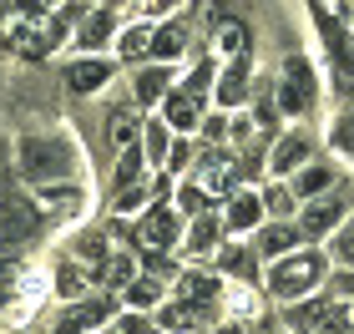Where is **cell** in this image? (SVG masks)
<instances>
[{"label":"cell","mask_w":354,"mask_h":334,"mask_svg":"<svg viewBox=\"0 0 354 334\" xmlns=\"http://www.w3.org/2000/svg\"><path fill=\"white\" fill-rule=\"evenodd\" d=\"M76 167V152L66 142H46V137H30L21 147V172L30 183H51V178H66Z\"/></svg>","instance_id":"6da1fadb"},{"label":"cell","mask_w":354,"mask_h":334,"mask_svg":"<svg viewBox=\"0 0 354 334\" xmlns=\"http://www.w3.org/2000/svg\"><path fill=\"white\" fill-rule=\"evenodd\" d=\"M268 284H273V294H279V299H299V294H309L314 284H319V259H314V253L279 259V268L268 274Z\"/></svg>","instance_id":"7a4b0ae2"},{"label":"cell","mask_w":354,"mask_h":334,"mask_svg":"<svg viewBox=\"0 0 354 334\" xmlns=\"http://www.w3.org/2000/svg\"><path fill=\"white\" fill-rule=\"evenodd\" d=\"M279 102L283 111H309L314 106V71H309V61H288L283 66V91H279Z\"/></svg>","instance_id":"3957f363"},{"label":"cell","mask_w":354,"mask_h":334,"mask_svg":"<svg viewBox=\"0 0 354 334\" xmlns=\"http://www.w3.org/2000/svg\"><path fill=\"white\" fill-rule=\"evenodd\" d=\"M319 30H324V46L334 51V76H339V91H354V51H349V36H344V26L334 21V15H319Z\"/></svg>","instance_id":"277c9868"},{"label":"cell","mask_w":354,"mask_h":334,"mask_svg":"<svg viewBox=\"0 0 354 334\" xmlns=\"http://www.w3.org/2000/svg\"><path fill=\"white\" fill-rule=\"evenodd\" d=\"M36 228H41V213L26 198H6V208H0V238L6 243H26Z\"/></svg>","instance_id":"5b68a950"},{"label":"cell","mask_w":354,"mask_h":334,"mask_svg":"<svg viewBox=\"0 0 354 334\" xmlns=\"http://www.w3.org/2000/svg\"><path fill=\"white\" fill-rule=\"evenodd\" d=\"M142 238H147V248H167L172 238H177V218H172V208H152L147 223H142Z\"/></svg>","instance_id":"8992f818"},{"label":"cell","mask_w":354,"mask_h":334,"mask_svg":"<svg viewBox=\"0 0 354 334\" xmlns=\"http://www.w3.org/2000/svg\"><path fill=\"white\" fill-rule=\"evenodd\" d=\"M299 319L309 324L314 334H344V314H339V309H329V304H309V309H299Z\"/></svg>","instance_id":"52a82bcc"},{"label":"cell","mask_w":354,"mask_h":334,"mask_svg":"<svg viewBox=\"0 0 354 334\" xmlns=\"http://www.w3.org/2000/svg\"><path fill=\"white\" fill-rule=\"evenodd\" d=\"M106 76H111V66H102V61H82V66H71V86L91 91V86H102Z\"/></svg>","instance_id":"ba28073f"},{"label":"cell","mask_w":354,"mask_h":334,"mask_svg":"<svg viewBox=\"0 0 354 334\" xmlns=\"http://www.w3.org/2000/svg\"><path fill=\"white\" fill-rule=\"evenodd\" d=\"M162 324H172V329H198V324H207V314L198 304H172V309H162Z\"/></svg>","instance_id":"9c48e42d"},{"label":"cell","mask_w":354,"mask_h":334,"mask_svg":"<svg viewBox=\"0 0 354 334\" xmlns=\"http://www.w3.org/2000/svg\"><path fill=\"white\" fill-rule=\"evenodd\" d=\"M304 157H309V142H304V137H288V142H279V152H273V167L288 172V167H299Z\"/></svg>","instance_id":"30bf717a"},{"label":"cell","mask_w":354,"mask_h":334,"mask_svg":"<svg viewBox=\"0 0 354 334\" xmlns=\"http://www.w3.org/2000/svg\"><path fill=\"white\" fill-rule=\"evenodd\" d=\"M334 223H339V203H314L309 218H304V233H324Z\"/></svg>","instance_id":"8fae6325"},{"label":"cell","mask_w":354,"mask_h":334,"mask_svg":"<svg viewBox=\"0 0 354 334\" xmlns=\"http://www.w3.org/2000/svg\"><path fill=\"white\" fill-rule=\"evenodd\" d=\"M243 82H248V56H238L233 71H228V82L218 86V97H223V102H238V97H243Z\"/></svg>","instance_id":"7c38bea8"},{"label":"cell","mask_w":354,"mask_h":334,"mask_svg":"<svg viewBox=\"0 0 354 334\" xmlns=\"http://www.w3.org/2000/svg\"><path fill=\"white\" fill-rule=\"evenodd\" d=\"M259 223V198H238L228 208V228H253Z\"/></svg>","instance_id":"4fadbf2b"},{"label":"cell","mask_w":354,"mask_h":334,"mask_svg":"<svg viewBox=\"0 0 354 334\" xmlns=\"http://www.w3.org/2000/svg\"><path fill=\"white\" fill-rule=\"evenodd\" d=\"M106 36H111V15H106V10H96L91 21L82 26V46H102Z\"/></svg>","instance_id":"5bb4252c"},{"label":"cell","mask_w":354,"mask_h":334,"mask_svg":"<svg viewBox=\"0 0 354 334\" xmlns=\"http://www.w3.org/2000/svg\"><path fill=\"white\" fill-rule=\"evenodd\" d=\"M223 268H228L233 279H253V253L248 248H228L223 253Z\"/></svg>","instance_id":"9a60e30c"},{"label":"cell","mask_w":354,"mask_h":334,"mask_svg":"<svg viewBox=\"0 0 354 334\" xmlns=\"http://www.w3.org/2000/svg\"><path fill=\"white\" fill-rule=\"evenodd\" d=\"M329 183H334V172H329V167H309V172L299 178V193H309V198H314V193H324Z\"/></svg>","instance_id":"2e32d148"},{"label":"cell","mask_w":354,"mask_h":334,"mask_svg":"<svg viewBox=\"0 0 354 334\" xmlns=\"http://www.w3.org/2000/svg\"><path fill=\"white\" fill-rule=\"evenodd\" d=\"M162 86H167V71H147V76L137 82V97H142V102H157V97H162Z\"/></svg>","instance_id":"e0dca14e"},{"label":"cell","mask_w":354,"mask_h":334,"mask_svg":"<svg viewBox=\"0 0 354 334\" xmlns=\"http://www.w3.org/2000/svg\"><path fill=\"white\" fill-rule=\"evenodd\" d=\"M177 46H183V30H177V26H172V30H157V41H152V51H157V56H172V51H177Z\"/></svg>","instance_id":"ac0fdd59"},{"label":"cell","mask_w":354,"mask_h":334,"mask_svg":"<svg viewBox=\"0 0 354 334\" xmlns=\"http://www.w3.org/2000/svg\"><path fill=\"white\" fill-rule=\"evenodd\" d=\"M213 238H218V223H213V218H203L198 228H192V248H198V253H203V248H213Z\"/></svg>","instance_id":"d6986e66"},{"label":"cell","mask_w":354,"mask_h":334,"mask_svg":"<svg viewBox=\"0 0 354 334\" xmlns=\"http://www.w3.org/2000/svg\"><path fill=\"white\" fill-rule=\"evenodd\" d=\"M299 233H304V228H288V233H283V228H273V233H268V253L294 248V243H299Z\"/></svg>","instance_id":"ffe728a7"},{"label":"cell","mask_w":354,"mask_h":334,"mask_svg":"<svg viewBox=\"0 0 354 334\" xmlns=\"http://www.w3.org/2000/svg\"><path fill=\"white\" fill-rule=\"evenodd\" d=\"M111 142H127V147H132V117H127V111H111Z\"/></svg>","instance_id":"44dd1931"},{"label":"cell","mask_w":354,"mask_h":334,"mask_svg":"<svg viewBox=\"0 0 354 334\" xmlns=\"http://www.w3.org/2000/svg\"><path fill=\"white\" fill-rule=\"evenodd\" d=\"M147 152L152 157H167V127H147Z\"/></svg>","instance_id":"7402d4cb"},{"label":"cell","mask_w":354,"mask_h":334,"mask_svg":"<svg viewBox=\"0 0 354 334\" xmlns=\"http://www.w3.org/2000/svg\"><path fill=\"white\" fill-rule=\"evenodd\" d=\"M122 51H127V56H142V51H147V36H142V30H127V36H122Z\"/></svg>","instance_id":"603a6c76"},{"label":"cell","mask_w":354,"mask_h":334,"mask_svg":"<svg viewBox=\"0 0 354 334\" xmlns=\"http://www.w3.org/2000/svg\"><path fill=\"white\" fill-rule=\"evenodd\" d=\"M61 289H66V294L82 289V274H76V263H61Z\"/></svg>","instance_id":"cb8c5ba5"},{"label":"cell","mask_w":354,"mask_h":334,"mask_svg":"<svg viewBox=\"0 0 354 334\" xmlns=\"http://www.w3.org/2000/svg\"><path fill=\"white\" fill-rule=\"evenodd\" d=\"M334 137H339V147H349V152H354V111L339 122V132H334Z\"/></svg>","instance_id":"d4e9b609"},{"label":"cell","mask_w":354,"mask_h":334,"mask_svg":"<svg viewBox=\"0 0 354 334\" xmlns=\"http://www.w3.org/2000/svg\"><path fill=\"white\" fill-rule=\"evenodd\" d=\"M157 299V284H132V304H152Z\"/></svg>","instance_id":"484cf974"},{"label":"cell","mask_w":354,"mask_h":334,"mask_svg":"<svg viewBox=\"0 0 354 334\" xmlns=\"http://www.w3.org/2000/svg\"><path fill=\"white\" fill-rule=\"evenodd\" d=\"M268 208L273 213H288V193H283V187H273V193H268Z\"/></svg>","instance_id":"4316f807"},{"label":"cell","mask_w":354,"mask_h":334,"mask_svg":"<svg viewBox=\"0 0 354 334\" xmlns=\"http://www.w3.org/2000/svg\"><path fill=\"white\" fill-rule=\"evenodd\" d=\"M339 259H344V263H354V228L339 238Z\"/></svg>","instance_id":"83f0119b"},{"label":"cell","mask_w":354,"mask_h":334,"mask_svg":"<svg viewBox=\"0 0 354 334\" xmlns=\"http://www.w3.org/2000/svg\"><path fill=\"white\" fill-rule=\"evenodd\" d=\"M10 268H15V263H0V294L15 289V274H10Z\"/></svg>","instance_id":"f1b7e54d"},{"label":"cell","mask_w":354,"mask_h":334,"mask_svg":"<svg viewBox=\"0 0 354 334\" xmlns=\"http://www.w3.org/2000/svg\"><path fill=\"white\" fill-rule=\"evenodd\" d=\"M122 334H147V324H142V319H127V324H122Z\"/></svg>","instance_id":"f546056e"}]
</instances>
